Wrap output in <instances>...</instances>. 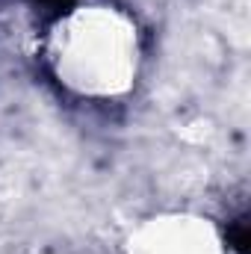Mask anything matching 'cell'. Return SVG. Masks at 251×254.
<instances>
[{"mask_svg": "<svg viewBox=\"0 0 251 254\" xmlns=\"http://www.w3.org/2000/svg\"><path fill=\"white\" fill-rule=\"evenodd\" d=\"M42 60L68 95L80 101H119L142 77V27L119 3L80 0L45 30Z\"/></svg>", "mask_w": 251, "mask_h": 254, "instance_id": "obj_1", "label": "cell"}, {"mask_svg": "<svg viewBox=\"0 0 251 254\" xmlns=\"http://www.w3.org/2000/svg\"><path fill=\"white\" fill-rule=\"evenodd\" d=\"M122 254H228V240L219 222L204 213L160 210L127 231Z\"/></svg>", "mask_w": 251, "mask_h": 254, "instance_id": "obj_2", "label": "cell"}]
</instances>
